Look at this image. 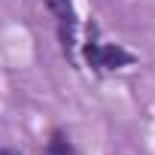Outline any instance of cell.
<instances>
[{
    "mask_svg": "<svg viewBox=\"0 0 155 155\" xmlns=\"http://www.w3.org/2000/svg\"><path fill=\"white\" fill-rule=\"evenodd\" d=\"M43 155H70V143H67L61 134H52V140L46 143Z\"/></svg>",
    "mask_w": 155,
    "mask_h": 155,
    "instance_id": "cell-3",
    "label": "cell"
},
{
    "mask_svg": "<svg viewBox=\"0 0 155 155\" xmlns=\"http://www.w3.org/2000/svg\"><path fill=\"white\" fill-rule=\"evenodd\" d=\"M0 155H15V152H9V149H0Z\"/></svg>",
    "mask_w": 155,
    "mask_h": 155,
    "instance_id": "cell-4",
    "label": "cell"
},
{
    "mask_svg": "<svg viewBox=\"0 0 155 155\" xmlns=\"http://www.w3.org/2000/svg\"><path fill=\"white\" fill-rule=\"evenodd\" d=\"M85 58L91 67H104V70H119V67H128L134 61L131 52H125L122 46H101V43H85Z\"/></svg>",
    "mask_w": 155,
    "mask_h": 155,
    "instance_id": "cell-1",
    "label": "cell"
},
{
    "mask_svg": "<svg viewBox=\"0 0 155 155\" xmlns=\"http://www.w3.org/2000/svg\"><path fill=\"white\" fill-rule=\"evenodd\" d=\"M43 3H46V9L58 18L64 52L73 58V28H76V12H73V6H70V0H43Z\"/></svg>",
    "mask_w": 155,
    "mask_h": 155,
    "instance_id": "cell-2",
    "label": "cell"
}]
</instances>
